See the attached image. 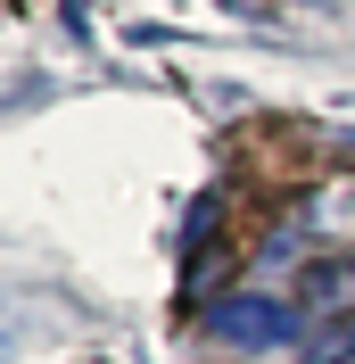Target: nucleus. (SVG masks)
I'll list each match as a JSON object with an SVG mask.
<instances>
[{
    "instance_id": "obj_1",
    "label": "nucleus",
    "mask_w": 355,
    "mask_h": 364,
    "mask_svg": "<svg viewBox=\"0 0 355 364\" xmlns=\"http://www.w3.org/2000/svg\"><path fill=\"white\" fill-rule=\"evenodd\" d=\"M207 331L231 340V348H289L297 340V315H289L281 298H265V290H231V298L207 306Z\"/></svg>"
},
{
    "instance_id": "obj_2",
    "label": "nucleus",
    "mask_w": 355,
    "mask_h": 364,
    "mask_svg": "<svg viewBox=\"0 0 355 364\" xmlns=\"http://www.w3.org/2000/svg\"><path fill=\"white\" fill-rule=\"evenodd\" d=\"M297 306H306L314 323L322 315H355V257H314V265L297 273Z\"/></svg>"
}]
</instances>
